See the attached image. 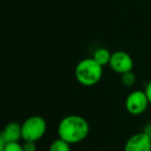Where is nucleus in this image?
I'll list each match as a JSON object with an SVG mask.
<instances>
[{
  "label": "nucleus",
  "instance_id": "9",
  "mask_svg": "<svg viewBox=\"0 0 151 151\" xmlns=\"http://www.w3.org/2000/svg\"><path fill=\"white\" fill-rule=\"evenodd\" d=\"M49 151H70V144L59 138L53 141L49 147Z\"/></svg>",
  "mask_w": 151,
  "mask_h": 151
},
{
  "label": "nucleus",
  "instance_id": "2",
  "mask_svg": "<svg viewBox=\"0 0 151 151\" xmlns=\"http://www.w3.org/2000/svg\"><path fill=\"white\" fill-rule=\"evenodd\" d=\"M75 77L83 86H94L103 77V66L93 58H85L76 66Z\"/></svg>",
  "mask_w": 151,
  "mask_h": 151
},
{
  "label": "nucleus",
  "instance_id": "13",
  "mask_svg": "<svg viewBox=\"0 0 151 151\" xmlns=\"http://www.w3.org/2000/svg\"><path fill=\"white\" fill-rule=\"evenodd\" d=\"M145 92H146V95H147V97H148L149 104L151 105V81L147 84L146 89H145Z\"/></svg>",
  "mask_w": 151,
  "mask_h": 151
},
{
  "label": "nucleus",
  "instance_id": "14",
  "mask_svg": "<svg viewBox=\"0 0 151 151\" xmlns=\"http://www.w3.org/2000/svg\"><path fill=\"white\" fill-rule=\"evenodd\" d=\"M146 132L149 134V138H150V141H151V128L149 130H146Z\"/></svg>",
  "mask_w": 151,
  "mask_h": 151
},
{
  "label": "nucleus",
  "instance_id": "3",
  "mask_svg": "<svg viewBox=\"0 0 151 151\" xmlns=\"http://www.w3.org/2000/svg\"><path fill=\"white\" fill-rule=\"evenodd\" d=\"M46 132L47 122L40 116H31L22 124V139L24 141L36 142L45 136Z\"/></svg>",
  "mask_w": 151,
  "mask_h": 151
},
{
  "label": "nucleus",
  "instance_id": "5",
  "mask_svg": "<svg viewBox=\"0 0 151 151\" xmlns=\"http://www.w3.org/2000/svg\"><path fill=\"white\" fill-rule=\"evenodd\" d=\"M109 65L113 71L123 75L128 71H132L134 67V60L130 55L124 51H116L112 53Z\"/></svg>",
  "mask_w": 151,
  "mask_h": 151
},
{
  "label": "nucleus",
  "instance_id": "10",
  "mask_svg": "<svg viewBox=\"0 0 151 151\" xmlns=\"http://www.w3.org/2000/svg\"><path fill=\"white\" fill-rule=\"evenodd\" d=\"M121 81L125 86L130 87L136 83V76L132 71H128V73L121 75Z\"/></svg>",
  "mask_w": 151,
  "mask_h": 151
},
{
  "label": "nucleus",
  "instance_id": "11",
  "mask_svg": "<svg viewBox=\"0 0 151 151\" xmlns=\"http://www.w3.org/2000/svg\"><path fill=\"white\" fill-rule=\"evenodd\" d=\"M3 151H24L23 145H21L19 142H13L7 143Z\"/></svg>",
  "mask_w": 151,
  "mask_h": 151
},
{
  "label": "nucleus",
  "instance_id": "12",
  "mask_svg": "<svg viewBox=\"0 0 151 151\" xmlns=\"http://www.w3.org/2000/svg\"><path fill=\"white\" fill-rule=\"evenodd\" d=\"M23 149H24V151H36L37 150L35 142H30V141H24Z\"/></svg>",
  "mask_w": 151,
  "mask_h": 151
},
{
  "label": "nucleus",
  "instance_id": "7",
  "mask_svg": "<svg viewBox=\"0 0 151 151\" xmlns=\"http://www.w3.org/2000/svg\"><path fill=\"white\" fill-rule=\"evenodd\" d=\"M0 137L7 143L19 142L22 139V124H19L18 122H9L3 128Z\"/></svg>",
  "mask_w": 151,
  "mask_h": 151
},
{
  "label": "nucleus",
  "instance_id": "4",
  "mask_svg": "<svg viewBox=\"0 0 151 151\" xmlns=\"http://www.w3.org/2000/svg\"><path fill=\"white\" fill-rule=\"evenodd\" d=\"M150 105L145 91L134 90L127 95L125 99V109L132 115H141Z\"/></svg>",
  "mask_w": 151,
  "mask_h": 151
},
{
  "label": "nucleus",
  "instance_id": "8",
  "mask_svg": "<svg viewBox=\"0 0 151 151\" xmlns=\"http://www.w3.org/2000/svg\"><path fill=\"white\" fill-rule=\"evenodd\" d=\"M111 56H112V54L110 53V51L108 50V49L99 48L94 52L92 58L94 59L99 64H101V66L104 67L105 65H108L110 63Z\"/></svg>",
  "mask_w": 151,
  "mask_h": 151
},
{
  "label": "nucleus",
  "instance_id": "1",
  "mask_svg": "<svg viewBox=\"0 0 151 151\" xmlns=\"http://www.w3.org/2000/svg\"><path fill=\"white\" fill-rule=\"evenodd\" d=\"M89 123L80 115H67L58 124V136L68 144H78L89 134Z\"/></svg>",
  "mask_w": 151,
  "mask_h": 151
},
{
  "label": "nucleus",
  "instance_id": "6",
  "mask_svg": "<svg viewBox=\"0 0 151 151\" xmlns=\"http://www.w3.org/2000/svg\"><path fill=\"white\" fill-rule=\"evenodd\" d=\"M124 151H151V141L146 132L132 134L124 145Z\"/></svg>",
  "mask_w": 151,
  "mask_h": 151
}]
</instances>
